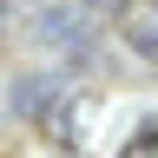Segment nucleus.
<instances>
[{"label": "nucleus", "instance_id": "f257e3e1", "mask_svg": "<svg viewBox=\"0 0 158 158\" xmlns=\"http://www.w3.org/2000/svg\"><path fill=\"white\" fill-rule=\"evenodd\" d=\"M33 33L46 40V46H59V53H79V59L92 53V13L86 7H40Z\"/></svg>", "mask_w": 158, "mask_h": 158}, {"label": "nucleus", "instance_id": "f03ea898", "mask_svg": "<svg viewBox=\"0 0 158 158\" xmlns=\"http://www.w3.org/2000/svg\"><path fill=\"white\" fill-rule=\"evenodd\" d=\"M59 99H66V79H53V73H20L13 86H7V106H13V118H33V125H46Z\"/></svg>", "mask_w": 158, "mask_h": 158}, {"label": "nucleus", "instance_id": "7ed1b4c3", "mask_svg": "<svg viewBox=\"0 0 158 158\" xmlns=\"http://www.w3.org/2000/svg\"><path fill=\"white\" fill-rule=\"evenodd\" d=\"M118 33H125V46L145 59V66H158V13H132Z\"/></svg>", "mask_w": 158, "mask_h": 158}, {"label": "nucleus", "instance_id": "20e7f679", "mask_svg": "<svg viewBox=\"0 0 158 158\" xmlns=\"http://www.w3.org/2000/svg\"><path fill=\"white\" fill-rule=\"evenodd\" d=\"M73 7H86V13H99V20H118V27H125V0H73Z\"/></svg>", "mask_w": 158, "mask_h": 158}, {"label": "nucleus", "instance_id": "39448f33", "mask_svg": "<svg viewBox=\"0 0 158 158\" xmlns=\"http://www.w3.org/2000/svg\"><path fill=\"white\" fill-rule=\"evenodd\" d=\"M20 7H53V0H20Z\"/></svg>", "mask_w": 158, "mask_h": 158}, {"label": "nucleus", "instance_id": "423d86ee", "mask_svg": "<svg viewBox=\"0 0 158 158\" xmlns=\"http://www.w3.org/2000/svg\"><path fill=\"white\" fill-rule=\"evenodd\" d=\"M0 27H7V0H0Z\"/></svg>", "mask_w": 158, "mask_h": 158}]
</instances>
